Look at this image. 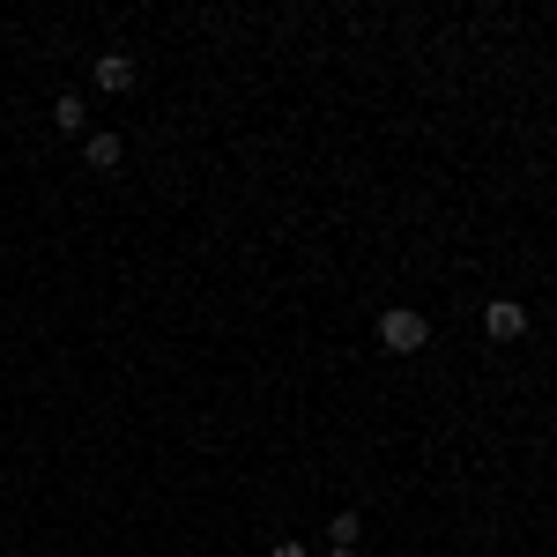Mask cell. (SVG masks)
Returning <instances> with one entry per match:
<instances>
[{
	"mask_svg": "<svg viewBox=\"0 0 557 557\" xmlns=\"http://www.w3.org/2000/svg\"><path fill=\"white\" fill-rule=\"evenodd\" d=\"M380 343L394 349V357H417V349L431 343V320L417 312V305H386L380 312Z\"/></svg>",
	"mask_w": 557,
	"mask_h": 557,
	"instance_id": "cell-1",
	"label": "cell"
},
{
	"mask_svg": "<svg viewBox=\"0 0 557 557\" xmlns=\"http://www.w3.org/2000/svg\"><path fill=\"white\" fill-rule=\"evenodd\" d=\"M483 327H491V343H520V335H528V305L491 298V305H483Z\"/></svg>",
	"mask_w": 557,
	"mask_h": 557,
	"instance_id": "cell-2",
	"label": "cell"
},
{
	"mask_svg": "<svg viewBox=\"0 0 557 557\" xmlns=\"http://www.w3.org/2000/svg\"><path fill=\"white\" fill-rule=\"evenodd\" d=\"M134 83H141L134 52H104V60H97V89H104V97H127Z\"/></svg>",
	"mask_w": 557,
	"mask_h": 557,
	"instance_id": "cell-3",
	"label": "cell"
},
{
	"mask_svg": "<svg viewBox=\"0 0 557 557\" xmlns=\"http://www.w3.org/2000/svg\"><path fill=\"white\" fill-rule=\"evenodd\" d=\"M120 157H127V149H120V134H89V141H83V164H89V172H120Z\"/></svg>",
	"mask_w": 557,
	"mask_h": 557,
	"instance_id": "cell-4",
	"label": "cell"
},
{
	"mask_svg": "<svg viewBox=\"0 0 557 557\" xmlns=\"http://www.w3.org/2000/svg\"><path fill=\"white\" fill-rule=\"evenodd\" d=\"M52 127H60V134H83L89 127V104H83V97H60V104H52Z\"/></svg>",
	"mask_w": 557,
	"mask_h": 557,
	"instance_id": "cell-5",
	"label": "cell"
},
{
	"mask_svg": "<svg viewBox=\"0 0 557 557\" xmlns=\"http://www.w3.org/2000/svg\"><path fill=\"white\" fill-rule=\"evenodd\" d=\"M357 535H364V528H357V513H335V520H327V543H335V550H357Z\"/></svg>",
	"mask_w": 557,
	"mask_h": 557,
	"instance_id": "cell-6",
	"label": "cell"
},
{
	"mask_svg": "<svg viewBox=\"0 0 557 557\" xmlns=\"http://www.w3.org/2000/svg\"><path fill=\"white\" fill-rule=\"evenodd\" d=\"M268 557H305V543H275V550H268Z\"/></svg>",
	"mask_w": 557,
	"mask_h": 557,
	"instance_id": "cell-7",
	"label": "cell"
},
{
	"mask_svg": "<svg viewBox=\"0 0 557 557\" xmlns=\"http://www.w3.org/2000/svg\"><path fill=\"white\" fill-rule=\"evenodd\" d=\"M327 557H364V550H327Z\"/></svg>",
	"mask_w": 557,
	"mask_h": 557,
	"instance_id": "cell-8",
	"label": "cell"
}]
</instances>
